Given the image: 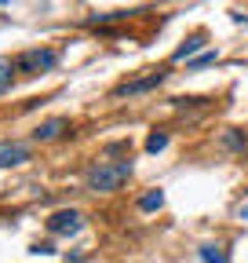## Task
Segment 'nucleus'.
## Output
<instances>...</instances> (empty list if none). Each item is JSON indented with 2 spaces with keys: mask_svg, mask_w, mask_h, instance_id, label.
Here are the masks:
<instances>
[{
  "mask_svg": "<svg viewBox=\"0 0 248 263\" xmlns=\"http://www.w3.org/2000/svg\"><path fill=\"white\" fill-rule=\"evenodd\" d=\"M128 179H132V164L128 161H120V164H91L88 176H84V186L91 194H117Z\"/></svg>",
  "mask_w": 248,
  "mask_h": 263,
  "instance_id": "obj_1",
  "label": "nucleus"
},
{
  "mask_svg": "<svg viewBox=\"0 0 248 263\" xmlns=\"http://www.w3.org/2000/svg\"><path fill=\"white\" fill-rule=\"evenodd\" d=\"M55 62H58V51H55V48L18 51V55L11 59V66H15V73H18V77H37V73H48V70H55Z\"/></svg>",
  "mask_w": 248,
  "mask_h": 263,
  "instance_id": "obj_2",
  "label": "nucleus"
},
{
  "mask_svg": "<svg viewBox=\"0 0 248 263\" xmlns=\"http://www.w3.org/2000/svg\"><path fill=\"white\" fill-rule=\"evenodd\" d=\"M70 128H73L70 117H48V121H40V124L33 128V143H55V139L66 136Z\"/></svg>",
  "mask_w": 248,
  "mask_h": 263,
  "instance_id": "obj_3",
  "label": "nucleus"
},
{
  "mask_svg": "<svg viewBox=\"0 0 248 263\" xmlns=\"http://www.w3.org/2000/svg\"><path fill=\"white\" fill-rule=\"evenodd\" d=\"M164 70H150L146 77H139V81H124L120 88H113V95L120 99V95H142V91H150V88H157V84H164Z\"/></svg>",
  "mask_w": 248,
  "mask_h": 263,
  "instance_id": "obj_4",
  "label": "nucleus"
},
{
  "mask_svg": "<svg viewBox=\"0 0 248 263\" xmlns=\"http://www.w3.org/2000/svg\"><path fill=\"white\" fill-rule=\"evenodd\" d=\"M80 212L77 209H66V212H55L51 219H48V230H51V234H77V230H80Z\"/></svg>",
  "mask_w": 248,
  "mask_h": 263,
  "instance_id": "obj_5",
  "label": "nucleus"
},
{
  "mask_svg": "<svg viewBox=\"0 0 248 263\" xmlns=\"http://www.w3.org/2000/svg\"><path fill=\"white\" fill-rule=\"evenodd\" d=\"M29 161V146L26 143H0V168H15V164Z\"/></svg>",
  "mask_w": 248,
  "mask_h": 263,
  "instance_id": "obj_6",
  "label": "nucleus"
},
{
  "mask_svg": "<svg viewBox=\"0 0 248 263\" xmlns=\"http://www.w3.org/2000/svg\"><path fill=\"white\" fill-rule=\"evenodd\" d=\"M201 44H204V33H194L190 41H182V44L175 48V55H172V59H175V62H182V59H190V55H197V51H201Z\"/></svg>",
  "mask_w": 248,
  "mask_h": 263,
  "instance_id": "obj_7",
  "label": "nucleus"
},
{
  "mask_svg": "<svg viewBox=\"0 0 248 263\" xmlns=\"http://www.w3.org/2000/svg\"><path fill=\"white\" fill-rule=\"evenodd\" d=\"M223 146L234 150V154H244V150H248V136H244V132H237V128H230L226 136H223Z\"/></svg>",
  "mask_w": 248,
  "mask_h": 263,
  "instance_id": "obj_8",
  "label": "nucleus"
},
{
  "mask_svg": "<svg viewBox=\"0 0 248 263\" xmlns=\"http://www.w3.org/2000/svg\"><path fill=\"white\" fill-rule=\"evenodd\" d=\"M161 205H164V190H150V194L139 197V209H142V212H157Z\"/></svg>",
  "mask_w": 248,
  "mask_h": 263,
  "instance_id": "obj_9",
  "label": "nucleus"
},
{
  "mask_svg": "<svg viewBox=\"0 0 248 263\" xmlns=\"http://www.w3.org/2000/svg\"><path fill=\"white\" fill-rule=\"evenodd\" d=\"M201 259H204V263H230L219 245H201Z\"/></svg>",
  "mask_w": 248,
  "mask_h": 263,
  "instance_id": "obj_10",
  "label": "nucleus"
},
{
  "mask_svg": "<svg viewBox=\"0 0 248 263\" xmlns=\"http://www.w3.org/2000/svg\"><path fill=\"white\" fill-rule=\"evenodd\" d=\"M168 146V132H157V128H153L150 132V139H146V150L150 154H157V150H164Z\"/></svg>",
  "mask_w": 248,
  "mask_h": 263,
  "instance_id": "obj_11",
  "label": "nucleus"
},
{
  "mask_svg": "<svg viewBox=\"0 0 248 263\" xmlns=\"http://www.w3.org/2000/svg\"><path fill=\"white\" fill-rule=\"evenodd\" d=\"M11 73H15V66H11L8 59H0V91L11 88Z\"/></svg>",
  "mask_w": 248,
  "mask_h": 263,
  "instance_id": "obj_12",
  "label": "nucleus"
},
{
  "mask_svg": "<svg viewBox=\"0 0 248 263\" xmlns=\"http://www.w3.org/2000/svg\"><path fill=\"white\" fill-rule=\"evenodd\" d=\"M215 59H219V55H215V51H204V55H197V59H194V66H212Z\"/></svg>",
  "mask_w": 248,
  "mask_h": 263,
  "instance_id": "obj_13",
  "label": "nucleus"
}]
</instances>
